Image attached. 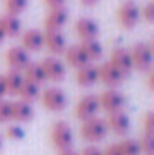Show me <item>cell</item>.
<instances>
[{"label":"cell","instance_id":"38","mask_svg":"<svg viewBox=\"0 0 154 155\" xmlns=\"http://www.w3.org/2000/svg\"><path fill=\"white\" fill-rule=\"evenodd\" d=\"M59 155H79V154L74 152L73 149H63V151H59Z\"/></svg>","mask_w":154,"mask_h":155},{"label":"cell","instance_id":"14","mask_svg":"<svg viewBox=\"0 0 154 155\" xmlns=\"http://www.w3.org/2000/svg\"><path fill=\"white\" fill-rule=\"evenodd\" d=\"M44 47L51 54H62L67 50V41L60 30H46L44 33Z\"/></svg>","mask_w":154,"mask_h":155},{"label":"cell","instance_id":"37","mask_svg":"<svg viewBox=\"0 0 154 155\" xmlns=\"http://www.w3.org/2000/svg\"><path fill=\"white\" fill-rule=\"evenodd\" d=\"M80 2H82V5H85V6H94V5L98 3V0H80Z\"/></svg>","mask_w":154,"mask_h":155},{"label":"cell","instance_id":"29","mask_svg":"<svg viewBox=\"0 0 154 155\" xmlns=\"http://www.w3.org/2000/svg\"><path fill=\"white\" fill-rule=\"evenodd\" d=\"M6 136L12 140H21L24 137V130L20 125H11L6 128Z\"/></svg>","mask_w":154,"mask_h":155},{"label":"cell","instance_id":"19","mask_svg":"<svg viewBox=\"0 0 154 155\" xmlns=\"http://www.w3.org/2000/svg\"><path fill=\"white\" fill-rule=\"evenodd\" d=\"M0 29L5 38H15L21 33V21L15 15L3 14L0 17Z\"/></svg>","mask_w":154,"mask_h":155},{"label":"cell","instance_id":"12","mask_svg":"<svg viewBox=\"0 0 154 155\" xmlns=\"http://www.w3.org/2000/svg\"><path fill=\"white\" fill-rule=\"evenodd\" d=\"M5 60H6V63L11 69L23 71L24 66L30 62V57H29V53L23 47H11L5 53Z\"/></svg>","mask_w":154,"mask_h":155},{"label":"cell","instance_id":"39","mask_svg":"<svg viewBox=\"0 0 154 155\" xmlns=\"http://www.w3.org/2000/svg\"><path fill=\"white\" fill-rule=\"evenodd\" d=\"M5 41V35H3V32H2V29H0V44Z\"/></svg>","mask_w":154,"mask_h":155},{"label":"cell","instance_id":"5","mask_svg":"<svg viewBox=\"0 0 154 155\" xmlns=\"http://www.w3.org/2000/svg\"><path fill=\"white\" fill-rule=\"evenodd\" d=\"M41 103L50 111H62L68 104V98L60 87H47L41 94Z\"/></svg>","mask_w":154,"mask_h":155},{"label":"cell","instance_id":"13","mask_svg":"<svg viewBox=\"0 0 154 155\" xmlns=\"http://www.w3.org/2000/svg\"><path fill=\"white\" fill-rule=\"evenodd\" d=\"M76 33L77 36L82 39V41H86V39H97L98 33H100V27H98V23L94 21L92 18H79L76 21Z\"/></svg>","mask_w":154,"mask_h":155},{"label":"cell","instance_id":"20","mask_svg":"<svg viewBox=\"0 0 154 155\" xmlns=\"http://www.w3.org/2000/svg\"><path fill=\"white\" fill-rule=\"evenodd\" d=\"M21 74L26 81L38 84V86H41L46 81V75H44V71H43L39 62H29L24 66V69L21 71Z\"/></svg>","mask_w":154,"mask_h":155},{"label":"cell","instance_id":"18","mask_svg":"<svg viewBox=\"0 0 154 155\" xmlns=\"http://www.w3.org/2000/svg\"><path fill=\"white\" fill-rule=\"evenodd\" d=\"M76 81L80 87H89L98 81V69L94 65H86L77 69L76 72Z\"/></svg>","mask_w":154,"mask_h":155},{"label":"cell","instance_id":"8","mask_svg":"<svg viewBox=\"0 0 154 155\" xmlns=\"http://www.w3.org/2000/svg\"><path fill=\"white\" fill-rule=\"evenodd\" d=\"M106 125H107V130L112 131L113 134L119 136V137H124L128 134L132 125H130V117L127 116L125 111L122 110H118V111H112L109 113L107 116V120H106Z\"/></svg>","mask_w":154,"mask_h":155},{"label":"cell","instance_id":"30","mask_svg":"<svg viewBox=\"0 0 154 155\" xmlns=\"http://www.w3.org/2000/svg\"><path fill=\"white\" fill-rule=\"evenodd\" d=\"M144 134L154 136V113L148 111L144 117Z\"/></svg>","mask_w":154,"mask_h":155},{"label":"cell","instance_id":"36","mask_svg":"<svg viewBox=\"0 0 154 155\" xmlns=\"http://www.w3.org/2000/svg\"><path fill=\"white\" fill-rule=\"evenodd\" d=\"M148 89H150V91L154 89V72L153 71L148 72Z\"/></svg>","mask_w":154,"mask_h":155},{"label":"cell","instance_id":"2","mask_svg":"<svg viewBox=\"0 0 154 155\" xmlns=\"http://www.w3.org/2000/svg\"><path fill=\"white\" fill-rule=\"evenodd\" d=\"M50 140H51V143H53V146L56 149H59V151L71 149L73 140H74L71 127L65 120L54 122L51 125V130H50Z\"/></svg>","mask_w":154,"mask_h":155},{"label":"cell","instance_id":"16","mask_svg":"<svg viewBox=\"0 0 154 155\" xmlns=\"http://www.w3.org/2000/svg\"><path fill=\"white\" fill-rule=\"evenodd\" d=\"M21 44L26 51H39L44 47V33L38 29H29L21 35Z\"/></svg>","mask_w":154,"mask_h":155},{"label":"cell","instance_id":"6","mask_svg":"<svg viewBox=\"0 0 154 155\" xmlns=\"http://www.w3.org/2000/svg\"><path fill=\"white\" fill-rule=\"evenodd\" d=\"M98 104H100V108H103L107 113L118 111V110H122V107L125 105V97L116 87H107L98 97Z\"/></svg>","mask_w":154,"mask_h":155},{"label":"cell","instance_id":"25","mask_svg":"<svg viewBox=\"0 0 154 155\" xmlns=\"http://www.w3.org/2000/svg\"><path fill=\"white\" fill-rule=\"evenodd\" d=\"M29 5V0H5V14L18 17Z\"/></svg>","mask_w":154,"mask_h":155},{"label":"cell","instance_id":"32","mask_svg":"<svg viewBox=\"0 0 154 155\" xmlns=\"http://www.w3.org/2000/svg\"><path fill=\"white\" fill-rule=\"evenodd\" d=\"M79 155H103V151H100L97 146H88L82 151V154Z\"/></svg>","mask_w":154,"mask_h":155},{"label":"cell","instance_id":"1","mask_svg":"<svg viewBox=\"0 0 154 155\" xmlns=\"http://www.w3.org/2000/svg\"><path fill=\"white\" fill-rule=\"evenodd\" d=\"M133 69L139 72H150L153 66V44L151 42H138L130 50Z\"/></svg>","mask_w":154,"mask_h":155},{"label":"cell","instance_id":"33","mask_svg":"<svg viewBox=\"0 0 154 155\" xmlns=\"http://www.w3.org/2000/svg\"><path fill=\"white\" fill-rule=\"evenodd\" d=\"M103 155H121V152H119V149H118V145L113 143V145H110V146L103 152Z\"/></svg>","mask_w":154,"mask_h":155},{"label":"cell","instance_id":"15","mask_svg":"<svg viewBox=\"0 0 154 155\" xmlns=\"http://www.w3.org/2000/svg\"><path fill=\"white\" fill-rule=\"evenodd\" d=\"M68 21V11L63 6L50 9L49 15L44 20L46 30H60Z\"/></svg>","mask_w":154,"mask_h":155},{"label":"cell","instance_id":"21","mask_svg":"<svg viewBox=\"0 0 154 155\" xmlns=\"http://www.w3.org/2000/svg\"><path fill=\"white\" fill-rule=\"evenodd\" d=\"M63 53H65V60H67V63H68L70 66L76 68V69H79V68L86 66V65L91 63L79 45H71V47H68Z\"/></svg>","mask_w":154,"mask_h":155},{"label":"cell","instance_id":"28","mask_svg":"<svg viewBox=\"0 0 154 155\" xmlns=\"http://www.w3.org/2000/svg\"><path fill=\"white\" fill-rule=\"evenodd\" d=\"M11 120V103L0 100V124H6Z\"/></svg>","mask_w":154,"mask_h":155},{"label":"cell","instance_id":"26","mask_svg":"<svg viewBox=\"0 0 154 155\" xmlns=\"http://www.w3.org/2000/svg\"><path fill=\"white\" fill-rule=\"evenodd\" d=\"M116 145H118V149H119L121 155H139L141 154L139 143L135 139H124L122 142H119Z\"/></svg>","mask_w":154,"mask_h":155},{"label":"cell","instance_id":"23","mask_svg":"<svg viewBox=\"0 0 154 155\" xmlns=\"http://www.w3.org/2000/svg\"><path fill=\"white\" fill-rule=\"evenodd\" d=\"M82 51L85 53V56L88 57L89 62H94V60H100L103 57V45L100 44L98 39H86V41H82L80 45Z\"/></svg>","mask_w":154,"mask_h":155},{"label":"cell","instance_id":"35","mask_svg":"<svg viewBox=\"0 0 154 155\" xmlns=\"http://www.w3.org/2000/svg\"><path fill=\"white\" fill-rule=\"evenodd\" d=\"M6 95V86H5V80L3 75H0V100H3Z\"/></svg>","mask_w":154,"mask_h":155},{"label":"cell","instance_id":"22","mask_svg":"<svg viewBox=\"0 0 154 155\" xmlns=\"http://www.w3.org/2000/svg\"><path fill=\"white\" fill-rule=\"evenodd\" d=\"M3 80L6 86V95H12V97L17 95L20 86L24 81L21 71H14V69H9L6 74H3Z\"/></svg>","mask_w":154,"mask_h":155},{"label":"cell","instance_id":"10","mask_svg":"<svg viewBox=\"0 0 154 155\" xmlns=\"http://www.w3.org/2000/svg\"><path fill=\"white\" fill-rule=\"evenodd\" d=\"M41 68L44 71V75H46V80H50V81H62L65 78V74H67V69H65V65L57 59V57H46L43 59L41 62Z\"/></svg>","mask_w":154,"mask_h":155},{"label":"cell","instance_id":"3","mask_svg":"<svg viewBox=\"0 0 154 155\" xmlns=\"http://www.w3.org/2000/svg\"><path fill=\"white\" fill-rule=\"evenodd\" d=\"M109 130L106 125V120H103L100 117H91L88 120H83L82 127H80V136L91 143H97L101 142L103 139L107 136Z\"/></svg>","mask_w":154,"mask_h":155},{"label":"cell","instance_id":"17","mask_svg":"<svg viewBox=\"0 0 154 155\" xmlns=\"http://www.w3.org/2000/svg\"><path fill=\"white\" fill-rule=\"evenodd\" d=\"M33 117V108L29 103L21 100L11 101V120L15 122H29Z\"/></svg>","mask_w":154,"mask_h":155},{"label":"cell","instance_id":"4","mask_svg":"<svg viewBox=\"0 0 154 155\" xmlns=\"http://www.w3.org/2000/svg\"><path fill=\"white\" fill-rule=\"evenodd\" d=\"M116 20L122 29H133L141 20L139 6L132 0H125L116 11Z\"/></svg>","mask_w":154,"mask_h":155},{"label":"cell","instance_id":"27","mask_svg":"<svg viewBox=\"0 0 154 155\" xmlns=\"http://www.w3.org/2000/svg\"><path fill=\"white\" fill-rule=\"evenodd\" d=\"M139 143V151L144 155H154V136L150 134H144L141 137V140H138Z\"/></svg>","mask_w":154,"mask_h":155},{"label":"cell","instance_id":"31","mask_svg":"<svg viewBox=\"0 0 154 155\" xmlns=\"http://www.w3.org/2000/svg\"><path fill=\"white\" fill-rule=\"evenodd\" d=\"M141 17L147 21V23H153L154 21V3L150 2L148 5H145L141 11Z\"/></svg>","mask_w":154,"mask_h":155},{"label":"cell","instance_id":"11","mask_svg":"<svg viewBox=\"0 0 154 155\" xmlns=\"http://www.w3.org/2000/svg\"><path fill=\"white\" fill-rule=\"evenodd\" d=\"M97 69H98V80L107 87H116L124 80V77L116 71V68L109 60L103 62L100 66H97Z\"/></svg>","mask_w":154,"mask_h":155},{"label":"cell","instance_id":"7","mask_svg":"<svg viewBox=\"0 0 154 155\" xmlns=\"http://www.w3.org/2000/svg\"><path fill=\"white\" fill-rule=\"evenodd\" d=\"M98 110H100L98 97H95V95H85V97H82L77 101L74 113H76V117L83 122V120H88L91 117H95Z\"/></svg>","mask_w":154,"mask_h":155},{"label":"cell","instance_id":"34","mask_svg":"<svg viewBox=\"0 0 154 155\" xmlns=\"http://www.w3.org/2000/svg\"><path fill=\"white\" fill-rule=\"evenodd\" d=\"M63 2H65V0H44V3H46L47 6H50V9L63 6Z\"/></svg>","mask_w":154,"mask_h":155},{"label":"cell","instance_id":"40","mask_svg":"<svg viewBox=\"0 0 154 155\" xmlns=\"http://www.w3.org/2000/svg\"><path fill=\"white\" fill-rule=\"evenodd\" d=\"M2 145H3V140H2V136H0V149H2Z\"/></svg>","mask_w":154,"mask_h":155},{"label":"cell","instance_id":"9","mask_svg":"<svg viewBox=\"0 0 154 155\" xmlns=\"http://www.w3.org/2000/svg\"><path fill=\"white\" fill-rule=\"evenodd\" d=\"M109 62L116 68V71L125 78L128 77L132 72H133V62H132V56L130 51L127 48H122V47H118L115 48L112 54H110V59Z\"/></svg>","mask_w":154,"mask_h":155},{"label":"cell","instance_id":"24","mask_svg":"<svg viewBox=\"0 0 154 155\" xmlns=\"http://www.w3.org/2000/svg\"><path fill=\"white\" fill-rule=\"evenodd\" d=\"M39 86L38 84H33V83H29V81H23V84L20 86L18 92H17V97L24 101V103L32 104L38 97H39Z\"/></svg>","mask_w":154,"mask_h":155}]
</instances>
